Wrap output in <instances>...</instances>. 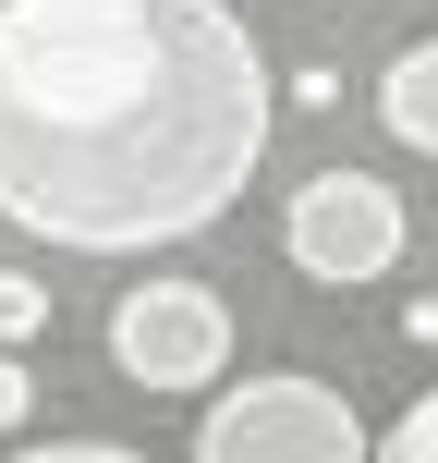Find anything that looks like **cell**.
Returning a JSON list of instances; mask_svg holds the SVG:
<instances>
[{
  "instance_id": "cell-3",
  "label": "cell",
  "mask_w": 438,
  "mask_h": 463,
  "mask_svg": "<svg viewBox=\"0 0 438 463\" xmlns=\"http://www.w3.org/2000/svg\"><path fill=\"white\" fill-rule=\"evenodd\" d=\"M402 244H415V220H402V195L377 184V171H304L293 208H280V256H293L304 280H329V293L390 280Z\"/></svg>"
},
{
  "instance_id": "cell-1",
  "label": "cell",
  "mask_w": 438,
  "mask_h": 463,
  "mask_svg": "<svg viewBox=\"0 0 438 463\" xmlns=\"http://www.w3.org/2000/svg\"><path fill=\"white\" fill-rule=\"evenodd\" d=\"M268 122L231 0H0V220L61 256L208 232L268 171Z\"/></svg>"
},
{
  "instance_id": "cell-8",
  "label": "cell",
  "mask_w": 438,
  "mask_h": 463,
  "mask_svg": "<svg viewBox=\"0 0 438 463\" xmlns=\"http://www.w3.org/2000/svg\"><path fill=\"white\" fill-rule=\"evenodd\" d=\"M13 463H146V451H122V439H37V451H13Z\"/></svg>"
},
{
  "instance_id": "cell-11",
  "label": "cell",
  "mask_w": 438,
  "mask_h": 463,
  "mask_svg": "<svg viewBox=\"0 0 438 463\" xmlns=\"http://www.w3.org/2000/svg\"><path fill=\"white\" fill-rule=\"evenodd\" d=\"M402 342H438V293H415V305H402Z\"/></svg>"
},
{
  "instance_id": "cell-2",
  "label": "cell",
  "mask_w": 438,
  "mask_h": 463,
  "mask_svg": "<svg viewBox=\"0 0 438 463\" xmlns=\"http://www.w3.org/2000/svg\"><path fill=\"white\" fill-rule=\"evenodd\" d=\"M195 463H366V415L329 378L268 366V378H244V391H219L195 415Z\"/></svg>"
},
{
  "instance_id": "cell-7",
  "label": "cell",
  "mask_w": 438,
  "mask_h": 463,
  "mask_svg": "<svg viewBox=\"0 0 438 463\" xmlns=\"http://www.w3.org/2000/svg\"><path fill=\"white\" fill-rule=\"evenodd\" d=\"M24 342H49V293L24 269H0V354H24Z\"/></svg>"
},
{
  "instance_id": "cell-4",
  "label": "cell",
  "mask_w": 438,
  "mask_h": 463,
  "mask_svg": "<svg viewBox=\"0 0 438 463\" xmlns=\"http://www.w3.org/2000/svg\"><path fill=\"white\" fill-rule=\"evenodd\" d=\"M110 366L135 391H219L231 366V305L219 280H135L110 305Z\"/></svg>"
},
{
  "instance_id": "cell-6",
  "label": "cell",
  "mask_w": 438,
  "mask_h": 463,
  "mask_svg": "<svg viewBox=\"0 0 438 463\" xmlns=\"http://www.w3.org/2000/svg\"><path fill=\"white\" fill-rule=\"evenodd\" d=\"M366 463H438V391H415L390 415V439H366Z\"/></svg>"
},
{
  "instance_id": "cell-10",
  "label": "cell",
  "mask_w": 438,
  "mask_h": 463,
  "mask_svg": "<svg viewBox=\"0 0 438 463\" xmlns=\"http://www.w3.org/2000/svg\"><path fill=\"white\" fill-rule=\"evenodd\" d=\"M280 110H341V73H329V61H304L293 86H280Z\"/></svg>"
},
{
  "instance_id": "cell-5",
  "label": "cell",
  "mask_w": 438,
  "mask_h": 463,
  "mask_svg": "<svg viewBox=\"0 0 438 463\" xmlns=\"http://www.w3.org/2000/svg\"><path fill=\"white\" fill-rule=\"evenodd\" d=\"M377 122H390L415 159H438V37H415L390 73H377Z\"/></svg>"
},
{
  "instance_id": "cell-9",
  "label": "cell",
  "mask_w": 438,
  "mask_h": 463,
  "mask_svg": "<svg viewBox=\"0 0 438 463\" xmlns=\"http://www.w3.org/2000/svg\"><path fill=\"white\" fill-rule=\"evenodd\" d=\"M24 415H37V378H24V354H0V439H13Z\"/></svg>"
}]
</instances>
